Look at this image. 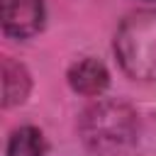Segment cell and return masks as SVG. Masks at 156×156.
I'll return each instance as SVG.
<instances>
[{
	"instance_id": "1",
	"label": "cell",
	"mask_w": 156,
	"mask_h": 156,
	"mask_svg": "<svg viewBox=\"0 0 156 156\" xmlns=\"http://www.w3.org/2000/svg\"><path fill=\"white\" fill-rule=\"evenodd\" d=\"M80 136L95 156H115L136 141V115L129 105L102 100L85 110Z\"/></svg>"
},
{
	"instance_id": "2",
	"label": "cell",
	"mask_w": 156,
	"mask_h": 156,
	"mask_svg": "<svg viewBox=\"0 0 156 156\" xmlns=\"http://www.w3.org/2000/svg\"><path fill=\"white\" fill-rule=\"evenodd\" d=\"M115 54L127 76L156 80V12L141 10L129 15L117 29Z\"/></svg>"
},
{
	"instance_id": "3",
	"label": "cell",
	"mask_w": 156,
	"mask_h": 156,
	"mask_svg": "<svg viewBox=\"0 0 156 156\" xmlns=\"http://www.w3.org/2000/svg\"><path fill=\"white\" fill-rule=\"evenodd\" d=\"M2 29L10 37L27 39L37 34L44 24V2L41 0H0Z\"/></svg>"
},
{
	"instance_id": "4",
	"label": "cell",
	"mask_w": 156,
	"mask_h": 156,
	"mask_svg": "<svg viewBox=\"0 0 156 156\" xmlns=\"http://www.w3.org/2000/svg\"><path fill=\"white\" fill-rule=\"evenodd\" d=\"M107 80H110L107 68L95 58H83L73 63L68 71V83L80 95H100L107 88Z\"/></svg>"
},
{
	"instance_id": "6",
	"label": "cell",
	"mask_w": 156,
	"mask_h": 156,
	"mask_svg": "<svg viewBox=\"0 0 156 156\" xmlns=\"http://www.w3.org/2000/svg\"><path fill=\"white\" fill-rule=\"evenodd\" d=\"M7 156H44V136L34 127H20L12 132Z\"/></svg>"
},
{
	"instance_id": "5",
	"label": "cell",
	"mask_w": 156,
	"mask_h": 156,
	"mask_svg": "<svg viewBox=\"0 0 156 156\" xmlns=\"http://www.w3.org/2000/svg\"><path fill=\"white\" fill-rule=\"evenodd\" d=\"M29 93V73L22 63H15L12 58L2 61V105L12 107L17 102H24Z\"/></svg>"
}]
</instances>
